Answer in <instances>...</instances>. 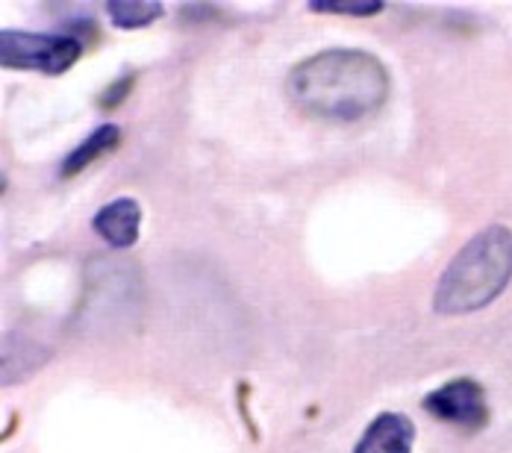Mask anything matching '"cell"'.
I'll use <instances>...</instances> for the list:
<instances>
[{
    "instance_id": "7",
    "label": "cell",
    "mask_w": 512,
    "mask_h": 453,
    "mask_svg": "<svg viewBox=\"0 0 512 453\" xmlns=\"http://www.w3.org/2000/svg\"><path fill=\"white\" fill-rule=\"evenodd\" d=\"M121 142V130L115 124H103L98 127L89 139H83V145H77L74 151L68 153V159L62 162V177H74L80 171H86L95 159H101L103 153H109L112 148H118Z\"/></svg>"
},
{
    "instance_id": "1",
    "label": "cell",
    "mask_w": 512,
    "mask_h": 453,
    "mask_svg": "<svg viewBox=\"0 0 512 453\" xmlns=\"http://www.w3.org/2000/svg\"><path fill=\"white\" fill-rule=\"evenodd\" d=\"M389 71L365 51H324L295 65L286 80L289 101L324 121H359L389 101Z\"/></svg>"
},
{
    "instance_id": "2",
    "label": "cell",
    "mask_w": 512,
    "mask_h": 453,
    "mask_svg": "<svg viewBox=\"0 0 512 453\" xmlns=\"http://www.w3.org/2000/svg\"><path fill=\"white\" fill-rule=\"evenodd\" d=\"M510 280L512 233L507 227H486L445 268L433 292V309L442 315L483 309L510 286Z\"/></svg>"
},
{
    "instance_id": "8",
    "label": "cell",
    "mask_w": 512,
    "mask_h": 453,
    "mask_svg": "<svg viewBox=\"0 0 512 453\" xmlns=\"http://www.w3.org/2000/svg\"><path fill=\"white\" fill-rule=\"evenodd\" d=\"M162 12H165V6L154 3V0H112V3H106V15L118 30L148 27Z\"/></svg>"
},
{
    "instance_id": "5",
    "label": "cell",
    "mask_w": 512,
    "mask_h": 453,
    "mask_svg": "<svg viewBox=\"0 0 512 453\" xmlns=\"http://www.w3.org/2000/svg\"><path fill=\"white\" fill-rule=\"evenodd\" d=\"M139 224H142V206L133 198H118V201L106 203L92 218L95 233L112 248H133L139 239Z\"/></svg>"
},
{
    "instance_id": "4",
    "label": "cell",
    "mask_w": 512,
    "mask_h": 453,
    "mask_svg": "<svg viewBox=\"0 0 512 453\" xmlns=\"http://www.w3.org/2000/svg\"><path fill=\"white\" fill-rule=\"evenodd\" d=\"M424 409L448 424H457L465 430H477L489 421V406H486V392L480 383L462 377L451 380L442 389L430 392L424 398Z\"/></svg>"
},
{
    "instance_id": "9",
    "label": "cell",
    "mask_w": 512,
    "mask_h": 453,
    "mask_svg": "<svg viewBox=\"0 0 512 453\" xmlns=\"http://www.w3.org/2000/svg\"><path fill=\"white\" fill-rule=\"evenodd\" d=\"M312 12H336V15H357L368 18L383 12V3H309Z\"/></svg>"
},
{
    "instance_id": "6",
    "label": "cell",
    "mask_w": 512,
    "mask_h": 453,
    "mask_svg": "<svg viewBox=\"0 0 512 453\" xmlns=\"http://www.w3.org/2000/svg\"><path fill=\"white\" fill-rule=\"evenodd\" d=\"M415 424L401 412H383L362 433L354 453H412Z\"/></svg>"
},
{
    "instance_id": "3",
    "label": "cell",
    "mask_w": 512,
    "mask_h": 453,
    "mask_svg": "<svg viewBox=\"0 0 512 453\" xmlns=\"http://www.w3.org/2000/svg\"><path fill=\"white\" fill-rule=\"evenodd\" d=\"M83 56V42L74 36H48V33H24L3 30L0 33V62L12 71H42L65 74Z\"/></svg>"
},
{
    "instance_id": "10",
    "label": "cell",
    "mask_w": 512,
    "mask_h": 453,
    "mask_svg": "<svg viewBox=\"0 0 512 453\" xmlns=\"http://www.w3.org/2000/svg\"><path fill=\"white\" fill-rule=\"evenodd\" d=\"M130 86H133V77H121L115 86H109V92L101 98V106H106V109L118 106V101H124V98H127Z\"/></svg>"
}]
</instances>
